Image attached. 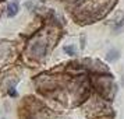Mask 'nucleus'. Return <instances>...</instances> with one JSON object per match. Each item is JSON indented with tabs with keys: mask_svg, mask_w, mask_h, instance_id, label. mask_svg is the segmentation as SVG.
<instances>
[{
	"mask_svg": "<svg viewBox=\"0 0 124 119\" xmlns=\"http://www.w3.org/2000/svg\"><path fill=\"white\" fill-rule=\"evenodd\" d=\"M17 13H18V3L17 1H11V3L8 4V11H7L8 17H14Z\"/></svg>",
	"mask_w": 124,
	"mask_h": 119,
	"instance_id": "f257e3e1",
	"label": "nucleus"
},
{
	"mask_svg": "<svg viewBox=\"0 0 124 119\" xmlns=\"http://www.w3.org/2000/svg\"><path fill=\"white\" fill-rule=\"evenodd\" d=\"M64 51L68 52L70 55H73V48H71V46H67V48H64Z\"/></svg>",
	"mask_w": 124,
	"mask_h": 119,
	"instance_id": "f03ea898",
	"label": "nucleus"
}]
</instances>
